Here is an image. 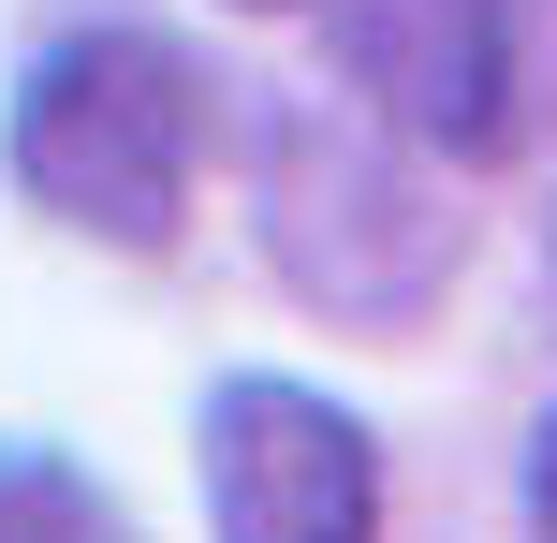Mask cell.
<instances>
[{
  "label": "cell",
  "mask_w": 557,
  "mask_h": 543,
  "mask_svg": "<svg viewBox=\"0 0 557 543\" xmlns=\"http://www.w3.org/2000/svg\"><path fill=\"white\" fill-rule=\"evenodd\" d=\"M15 192L103 250H176L206 176V74L162 29H59L15 74Z\"/></svg>",
  "instance_id": "6da1fadb"
},
{
  "label": "cell",
  "mask_w": 557,
  "mask_h": 543,
  "mask_svg": "<svg viewBox=\"0 0 557 543\" xmlns=\"http://www.w3.org/2000/svg\"><path fill=\"white\" fill-rule=\"evenodd\" d=\"M264 250L337 323H411L455 280L441 192L396 162L382 118H337V103H278L264 118Z\"/></svg>",
  "instance_id": "7a4b0ae2"
},
{
  "label": "cell",
  "mask_w": 557,
  "mask_h": 543,
  "mask_svg": "<svg viewBox=\"0 0 557 543\" xmlns=\"http://www.w3.org/2000/svg\"><path fill=\"white\" fill-rule=\"evenodd\" d=\"M367 118L425 162H529L557 118V0H352L337 15Z\"/></svg>",
  "instance_id": "3957f363"
},
{
  "label": "cell",
  "mask_w": 557,
  "mask_h": 543,
  "mask_svg": "<svg viewBox=\"0 0 557 543\" xmlns=\"http://www.w3.org/2000/svg\"><path fill=\"white\" fill-rule=\"evenodd\" d=\"M206 515L221 543H382V441L308 382H221L206 397Z\"/></svg>",
  "instance_id": "277c9868"
},
{
  "label": "cell",
  "mask_w": 557,
  "mask_h": 543,
  "mask_svg": "<svg viewBox=\"0 0 557 543\" xmlns=\"http://www.w3.org/2000/svg\"><path fill=\"white\" fill-rule=\"evenodd\" d=\"M0 543H133L103 485H88L74 456H45V441H0Z\"/></svg>",
  "instance_id": "5b68a950"
},
{
  "label": "cell",
  "mask_w": 557,
  "mask_h": 543,
  "mask_svg": "<svg viewBox=\"0 0 557 543\" xmlns=\"http://www.w3.org/2000/svg\"><path fill=\"white\" fill-rule=\"evenodd\" d=\"M529 543H557V411L529 427Z\"/></svg>",
  "instance_id": "8992f818"
},
{
  "label": "cell",
  "mask_w": 557,
  "mask_h": 543,
  "mask_svg": "<svg viewBox=\"0 0 557 543\" xmlns=\"http://www.w3.org/2000/svg\"><path fill=\"white\" fill-rule=\"evenodd\" d=\"M250 15H294V0H250Z\"/></svg>",
  "instance_id": "52a82bcc"
},
{
  "label": "cell",
  "mask_w": 557,
  "mask_h": 543,
  "mask_svg": "<svg viewBox=\"0 0 557 543\" xmlns=\"http://www.w3.org/2000/svg\"><path fill=\"white\" fill-rule=\"evenodd\" d=\"M543 264H557V235H543Z\"/></svg>",
  "instance_id": "ba28073f"
}]
</instances>
